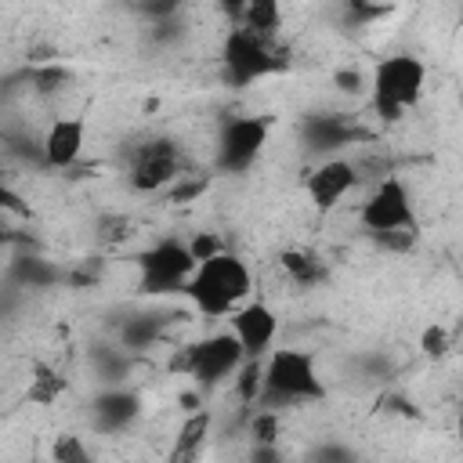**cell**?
I'll use <instances>...</instances> for the list:
<instances>
[{
  "instance_id": "cell-14",
  "label": "cell",
  "mask_w": 463,
  "mask_h": 463,
  "mask_svg": "<svg viewBox=\"0 0 463 463\" xmlns=\"http://www.w3.org/2000/svg\"><path fill=\"white\" fill-rule=\"evenodd\" d=\"M354 137V127L351 119L336 116V112H326V116H311L304 123V145L311 152H336L340 145H347Z\"/></svg>"
},
{
  "instance_id": "cell-13",
  "label": "cell",
  "mask_w": 463,
  "mask_h": 463,
  "mask_svg": "<svg viewBox=\"0 0 463 463\" xmlns=\"http://www.w3.org/2000/svg\"><path fill=\"white\" fill-rule=\"evenodd\" d=\"M90 409H94V427L105 430V434H112V430H123V427H130V423L137 420L141 398H137L134 391L112 387V391H101Z\"/></svg>"
},
{
  "instance_id": "cell-16",
  "label": "cell",
  "mask_w": 463,
  "mask_h": 463,
  "mask_svg": "<svg viewBox=\"0 0 463 463\" xmlns=\"http://www.w3.org/2000/svg\"><path fill=\"white\" fill-rule=\"evenodd\" d=\"M279 22H282V4L279 0H246V11L239 18V25L257 33V36H275Z\"/></svg>"
},
{
  "instance_id": "cell-3",
  "label": "cell",
  "mask_w": 463,
  "mask_h": 463,
  "mask_svg": "<svg viewBox=\"0 0 463 463\" xmlns=\"http://www.w3.org/2000/svg\"><path fill=\"white\" fill-rule=\"evenodd\" d=\"M427 87V65L416 54H387L373 69V109L394 123L402 119Z\"/></svg>"
},
{
  "instance_id": "cell-29",
  "label": "cell",
  "mask_w": 463,
  "mask_h": 463,
  "mask_svg": "<svg viewBox=\"0 0 463 463\" xmlns=\"http://www.w3.org/2000/svg\"><path fill=\"white\" fill-rule=\"evenodd\" d=\"M7 242V224H4V217H0V246Z\"/></svg>"
},
{
  "instance_id": "cell-27",
  "label": "cell",
  "mask_w": 463,
  "mask_h": 463,
  "mask_svg": "<svg viewBox=\"0 0 463 463\" xmlns=\"http://www.w3.org/2000/svg\"><path fill=\"white\" fill-rule=\"evenodd\" d=\"M217 11H221L224 18H232V22H239L242 11H246V0H217Z\"/></svg>"
},
{
  "instance_id": "cell-25",
  "label": "cell",
  "mask_w": 463,
  "mask_h": 463,
  "mask_svg": "<svg viewBox=\"0 0 463 463\" xmlns=\"http://www.w3.org/2000/svg\"><path fill=\"white\" fill-rule=\"evenodd\" d=\"M181 4H184V0H145V4H141V11H145V14H152V18H170Z\"/></svg>"
},
{
  "instance_id": "cell-6",
  "label": "cell",
  "mask_w": 463,
  "mask_h": 463,
  "mask_svg": "<svg viewBox=\"0 0 463 463\" xmlns=\"http://www.w3.org/2000/svg\"><path fill=\"white\" fill-rule=\"evenodd\" d=\"M362 224L373 235H387V232H416V206L412 195L405 188L402 177L383 174L380 184L369 192V199L362 203Z\"/></svg>"
},
{
  "instance_id": "cell-9",
  "label": "cell",
  "mask_w": 463,
  "mask_h": 463,
  "mask_svg": "<svg viewBox=\"0 0 463 463\" xmlns=\"http://www.w3.org/2000/svg\"><path fill=\"white\" fill-rule=\"evenodd\" d=\"M221 58H224L228 80L239 83V87H246V83H253V80H260V76L279 69V54L271 47V36H257V33H250L242 25L228 33Z\"/></svg>"
},
{
  "instance_id": "cell-21",
  "label": "cell",
  "mask_w": 463,
  "mask_h": 463,
  "mask_svg": "<svg viewBox=\"0 0 463 463\" xmlns=\"http://www.w3.org/2000/svg\"><path fill=\"white\" fill-rule=\"evenodd\" d=\"M14 271H18V279H22V282H29V286H47V282L54 279V268H51V264H43L40 257H22Z\"/></svg>"
},
{
  "instance_id": "cell-19",
  "label": "cell",
  "mask_w": 463,
  "mask_h": 463,
  "mask_svg": "<svg viewBox=\"0 0 463 463\" xmlns=\"http://www.w3.org/2000/svg\"><path fill=\"white\" fill-rule=\"evenodd\" d=\"M391 7H394V0H344V14L354 25H369V22L383 18Z\"/></svg>"
},
{
  "instance_id": "cell-4",
  "label": "cell",
  "mask_w": 463,
  "mask_h": 463,
  "mask_svg": "<svg viewBox=\"0 0 463 463\" xmlns=\"http://www.w3.org/2000/svg\"><path fill=\"white\" fill-rule=\"evenodd\" d=\"M242 358H246L242 344L235 340L232 329H224V333H210V336L188 344L177 365H181L199 387H217V383H224V380L235 376V369L242 365Z\"/></svg>"
},
{
  "instance_id": "cell-12",
  "label": "cell",
  "mask_w": 463,
  "mask_h": 463,
  "mask_svg": "<svg viewBox=\"0 0 463 463\" xmlns=\"http://www.w3.org/2000/svg\"><path fill=\"white\" fill-rule=\"evenodd\" d=\"M87 145V123L76 119V116H65V119H54L40 141V152H43V163L54 166V170H65L80 159Z\"/></svg>"
},
{
  "instance_id": "cell-20",
  "label": "cell",
  "mask_w": 463,
  "mask_h": 463,
  "mask_svg": "<svg viewBox=\"0 0 463 463\" xmlns=\"http://www.w3.org/2000/svg\"><path fill=\"white\" fill-rule=\"evenodd\" d=\"M51 456L58 459V463H87L90 459V452H87V445L76 438V434H61L58 441H54V449H51Z\"/></svg>"
},
{
  "instance_id": "cell-5",
  "label": "cell",
  "mask_w": 463,
  "mask_h": 463,
  "mask_svg": "<svg viewBox=\"0 0 463 463\" xmlns=\"http://www.w3.org/2000/svg\"><path fill=\"white\" fill-rule=\"evenodd\" d=\"M141 293L148 297H166V293H184V282L195 268L188 242L181 239H159L141 253Z\"/></svg>"
},
{
  "instance_id": "cell-11",
  "label": "cell",
  "mask_w": 463,
  "mask_h": 463,
  "mask_svg": "<svg viewBox=\"0 0 463 463\" xmlns=\"http://www.w3.org/2000/svg\"><path fill=\"white\" fill-rule=\"evenodd\" d=\"M354 184H358V166H354L351 159H340V156L322 159V163L307 174V181H304L307 199H311L318 210H333Z\"/></svg>"
},
{
  "instance_id": "cell-10",
  "label": "cell",
  "mask_w": 463,
  "mask_h": 463,
  "mask_svg": "<svg viewBox=\"0 0 463 463\" xmlns=\"http://www.w3.org/2000/svg\"><path fill=\"white\" fill-rule=\"evenodd\" d=\"M232 333L235 340L242 344L246 358H264L279 336V315L271 304L264 300H242L235 311H232Z\"/></svg>"
},
{
  "instance_id": "cell-1",
  "label": "cell",
  "mask_w": 463,
  "mask_h": 463,
  "mask_svg": "<svg viewBox=\"0 0 463 463\" xmlns=\"http://www.w3.org/2000/svg\"><path fill=\"white\" fill-rule=\"evenodd\" d=\"M250 289H253V275H250L246 260L228 250H217L206 260H195V268L184 282V297L206 318L232 315L250 297Z\"/></svg>"
},
{
  "instance_id": "cell-22",
  "label": "cell",
  "mask_w": 463,
  "mask_h": 463,
  "mask_svg": "<svg viewBox=\"0 0 463 463\" xmlns=\"http://www.w3.org/2000/svg\"><path fill=\"white\" fill-rule=\"evenodd\" d=\"M420 347H423V354L441 358V354L449 351V333H445L441 326H427V329H423V336H420Z\"/></svg>"
},
{
  "instance_id": "cell-17",
  "label": "cell",
  "mask_w": 463,
  "mask_h": 463,
  "mask_svg": "<svg viewBox=\"0 0 463 463\" xmlns=\"http://www.w3.org/2000/svg\"><path fill=\"white\" fill-rule=\"evenodd\" d=\"M206 434H210V412H192L188 420H184V427H181V434H177V441H174V459H192L195 452H199V445L206 441Z\"/></svg>"
},
{
  "instance_id": "cell-23",
  "label": "cell",
  "mask_w": 463,
  "mask_h": 463,
  "mask_svg": "<svg viewBox=\"0 0 463 463\" xmlns=\"http://www.w3.org/2000/svg\"><path fill=\"white\" fill-rule=\"evenodd\" d=\"M217 250H224V246H221V239H217V235H210V232H199V235L188 242L192 260H206V257H210V253H217Z\"/></svg>"
},
{
  "instance_id": "cell-15",
  "label": "cell",
  "mask_w": 463,
  "mask_h": 463,
  "mask_svg": "<svg viewBox=\"0 0 463 463\" xmlns=\"http://www.w3.org/2000/svg\"><path fill=\"white\" fill-rule=\"evenodd\" d=\"M163 322H166V318L156 315V311H148V315H130V318L119 326V344H123L127 351H141V347H148V344L159 340Z\"/></svg>"
},
{
  "instance_id": "cell-8",
  "label": "cell",
  "mask_w": 463,
  "mask_h": 463,
  "mask_svg": "<svg viewBox=\"0 0 463 463\" xmlns=\"http://www.w3.org/2000/svg\"><path fill=\"white\" fill-rule=\"evenodd\" d=\"M271 134V119L268 116H235L221 127L217 134V170L224 174H242L250 170Z\"/></svg>"
},
{
  "instance_id": "cell-28",
  "label": "cell",
  "mask_w": 463,
  "mask_h": 463,
  "mask_svg": "<svg viewBox=\"0 0 463 463\" xmlns=\"http://www.w3.org/2000/svg\"><path fill=\"white\" fill-rule=\"evenodd\" d=\"M4 203H11V192H7V188H4V181H0V206H4Z\"/></svg>"
},
{
  "instance_id": "cell-24",
  "label": "cell",
  "mask_w": 463,
  "mask_h": 463,
  "mask_svg": "<svg viewBox=\"0 0 463 463\" xmlns=\"http://www.w3.org/2000/svg\"><path fill=\"white\" fill-rule=\"evenodd\" d=\"M184 177V174H181ZM174 181V188H170V203H184V199H192V195H199L203 188H206V181Z\"/></svg>"
},
{
  "instance_id": "cell-7",
  "label": "cell",
  "mask_w": 463,
  "mask_h": 463,
  "mask_svg": "<svg viewBox=\"0 0 463 463\" xmlns=\"http://www.w3.org/2000/svg\"><path fill=\"white\" fill-rule=\"evenodd\" d=\"M181 170H184V159L170 137H148L134 145L127 159V181L134 192H163L181 177Z\"/></svg>"
},
{
  "instance_id": "cell-2",
  "label": "cell",
  "mask_w": 463,
  "mask_h": 463,
  "mask_svg": "<svg viewBox=\"0 0 463 463\" xmlns=\"http://www.w3.org/2000/svg\"><path fill=\"white\" fill-rule=\"evenodd\" d=\"M322 398V380L315 369V358L300 347H271L260 358V409H282L297 402Z\"/></svg>"
},
{
  "instance_id": "cell-18",
  "label": "cell",
  "mask_w": 463,
  "mask_h": 463,
  "mask_svg": "<svg viewBox=\"0 0 463 463\" xmlns=\"http://www.w3.org/2000/svg\"><path fill=\"white\" fill-rule=\"evenodd\" d=\"M282 268H286V275H289L297 286H315V282L326 275L322 260H318L315 253H307V250H286V253H282Z\"/></svg>"
},
{
  "instance_id": "cell-26",
  "label": "cell",
  "mask_w": 463,
  "mask_h": 463,
  "mask_svg": "<svg viewBox=\"0 0 463 463\" xmlns=\"http://www.w3.org/2000/svg\"><path fill=\"white\" fill-rule=\"evenodd\" d=\"M333 83H336L340 90H347V94H354V90L362 87V76H358L354 69H351V72H347V69H340V72L333 76Z\"/></svg>"
}]
</instances>
